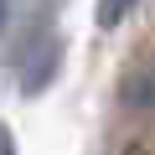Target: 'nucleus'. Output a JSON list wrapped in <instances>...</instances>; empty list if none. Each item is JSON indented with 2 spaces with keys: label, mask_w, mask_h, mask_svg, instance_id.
I'll return each instance as SVG.
<instances>
[{
  "label": "nucleus",
  "mask_w": 155,
  "mask_h": 155,
  "mask_svg": "<svg viewBox=\"0 0 155 155\" xmlns=\"http://www.w3.org/2000/svg\"><path fill=\"white\" fill-rule=\"evenodd\" d=\"M0 155H16V140H11V129L0 124Z\"/></svg>",
  "instance_id": "20e7f679"
},
{
  "label": "nucleus",
  "mask_w": 155,
  "mask_h": 155,
  "mask_svg": "<svg viewBox=\"0 0 155 155\" xmlns=\"http://www.w3.org/2000/svg\"><path fill=\"white\" fill-rule=\"evenodd\" d=\"M119 155H145V150H140V145H129V150H119Z\"/></svg>",
  "instance_id": "39448f33"
},
{
  "label": "nucleus",
  "mask_w": 155,
  "mask_h": 155,
  "mask_svg": "<svg viewBox=\"0 0 155 155\" xmlns=\"http://www.w3.org/2000/svg\"><path fill=\"white\" fill-rule=\"evenodd\" d=\"M11 16H16V0H0V36H5V26H11Z\"/></svg>",
  "instance_id": "7ed1b4c3"
},
{
  "label": "nucleus",
  "mask_w": 155,
  "mask_h": 155,
  "mask_svg": "<svg viewBox=\"0 0 155 155\" xmlns=\"http://www.w3.org/2000/svg\"><path fill=\"white\" fill-rule=\"evenodd\" d=\"M119 104L129 114H155V52L140 57L124 78H119Z\"/></svg>",
  "instance_id": "f257e3e1"
},
{
  "label": "nucleus",
  "mask_w": 155,
  "mask_h": 155,
  "mask_svg": "<svg viewBox=\"0 0 155 155\" xmlns=\"http://www.w3.org/2000/svg\"><path fill=\"white\" fill-rule=\"evenodd\" d=\"M134 5H140V0H98V11H93V21H98V26L109 31V26H119V21H124V16L134 11Z\"/></svg>",
  "instance_id": "f03ea898"
}]
</instances>
